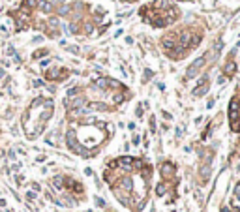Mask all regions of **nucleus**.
Returning <instances> with one entry per match:
<instances>
[{
	"mask_svg": "<svg viewBox=\"0 0 240 212\" xmlns=\"http://www.w3.org/2000/svg\"><path fill=\"white\" fill-rule=\"evenodd\" d=\"M231 120L233 122L236 120V101H233V103H231Z\"/></svg>",
	"mask_w": 240,
	"mask_h": 212,
	"instance_id": "2",
	"label": "nucleus"
},
{
	"mask_svg": "<svg viewBox=\"0 0 240 212\" xmlns=\"http://www.w3.org/2000/svg\"><path fill=\"white\" fill-rule=\"evenodd\" d=\"M204 62H206V56H199V58L195 60V62L191 64L190 68H188V77H193L195 73H197L201 68H203V64H204Z\"/></svg>",
	"mask_w": 240,
	"mask_h": 212,
	"instance_id": "1",
	"label": "nucleus"
}]
</instances>
